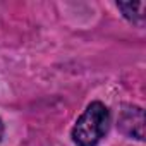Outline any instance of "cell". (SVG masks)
Masks as SVG:
<instances>
[{
  "instance_id": "obj_1",
  "label": "cell",
  "mask_w": 146,
  "mask_h": 146,
  "mask_svg": "<svg viewBox=\"0 0 146 146\" xmlns=\"http://www.w3.org/2000/svg\"><path fill=\"white\" fill-rule=\"evenodd\" d=\"M110 127V110L102 102H93L78 119L72 129V141L78 146H96Z\"/></svg>"
},
{
  "instance_id": "obj_2",
  "label": "cell",
  "mask_w": 146,
  "mask_h": 146,
  "mask_svg": "<svg viewBox=\"0 0 146 146\" xmlns=\"http://www.w3.org/2000/svg\"><path fill=\"white\" fill-rule=\"evenodd\" d=\"M119 129L137 141H143L144 137V113L139 107L127 105L119 115Z\"/></svg>"
},
{
  "instance_id": "obj_3",
  "label": "cell",
  "mask_w": 146,
  "mask_h": 146,
  "mask_svg": "<svg viewBox=\"0 0 146 146\" xmlns=\"http://www.w3.org/2000/svg\"><path fill=\"white\" fill-rule=\"evenodd\" d=\"M117 7L124 12V17L127 21H131L132 24H137V26H143L144 23V7L146 4L144 2H120L117 4Z\"/></svg>"
},
{
  "instance_id": "obj_4",
  "label": "cell",
  "mask_w": 146,
  "mask_h": 146,
  "mask_svg": "<svg viewBox=\"0 0 146 146\" xmlns=\"http://www.w3.org/2000/svg\"><path fill=\"white\" fill-rule=\"evenodd\" d=\"M2 136H4V124L0 120V139H2Z\"/></svg>"
}]
</instances>
